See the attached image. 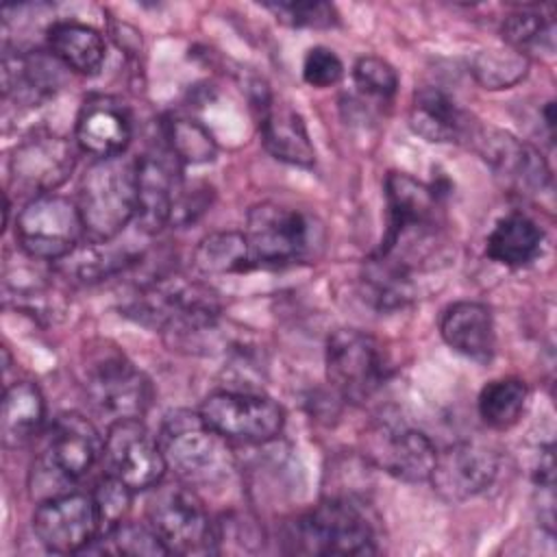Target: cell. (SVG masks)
Instances as JSON below:
<instances>
[{
    "mask_svg": "<svg viewBox=\"0 0 557 557\" xmlns=\"http://www.w3.org/2000/svg\"><path fill=\"white\" fill-rule=\"evenodd\" d=\"M124 311L139 324L187 344L191 337L215 331L222 307L209 285L181 274H163L141 283L124 302Z\"/></svg>",
    "mask_w": 557,
    "mask_h": 557,
    "instance_id": "obj_1",
    "label": "cell"
},
{
    "mask_svg": "<svg viewBox=\"0 0 557 557\" xmlns=\"http://www.w3.org/2000/svg\"><path fill=\"white\" fill-rule=\"evenodd\" d=\"M76 205L87 239H115L137 213V159H96L81 178Z\"/></svg>",
    "mask_w": 557,
    "mask_h": 557,
    "instance_id": "obj_2",
    "label": "cell"
},
{
    "mask_svg": "<svg viewBox=\"0 0 557 557\" xmlns=\"http://www.w3.org/2000/svg\"><path fill=\"white\" fill-rule=\"evenodd\" d=\"M157 442L165 466L189 487L213 485L233 470L228 440L213 431L200 413L172 411L165 416Z\"/></svg>",
    "mask_w": 557,
    "mask_h": 557,
    "instance_id": "obj_3",
    "label": "cell"
},
{
    "mask_svg": "<svg viewBox=\"0 0 557 557\" xmlns=\"http://www.w3.org/2000/svg\"><path fill=\"white\" fill-rule=\"evenodd\" d=\"M387 231L379 255L396 259L413 270L411 257L426 252L429 239L440 224V191L405 172H389L385 178Z\"/></svg>",
    "mask_w": 557,
    "mask_h": 557,
    "instance_id": "obj_4",
    "label": "cell"
},
{
    "mask_svg": "<svg viewBox=\"0 0 557 557\" xmlns=\"http://www.w3.org/2000/svg\"><path fill=\"white\" fill-rule=\"evenodd\" d=\"M289 550L305 555H372L376 553L374 529L352 498L326 496L313 509L298 516L287 540Z\"/></svg>",
    "mask_w": 557,
    "mask_h": 557,
    "instance_id": "obj_5",
    "label": "cell"
},
{
    "mask_svg": "<svg viewBox=\"0 0 557 557\" xmlns=\"http://www.w3.org/2000/svg\"><path fill=\"white\" fill-rule=\"evenodd\" d=\"M244 237L252 268H278L309 259L320 244V228L300 209L259 202L246 215Z\"/></svg>",
    "mask_w": 557,
    "mask_h": 557,
    "instance_id": "obj_6",
    "label": "cell"
},
{
    "mask_svg": "<svg viewBox=\"0 0 557 557\" xmlns=\"http://www.w3.org/2000/svg\"><path fill=\"white\" fill-rule=\"evenodd\" d=\"M148 524L154 529L168 553H215V522L205 503L183 481L157 483L148 498Z\"/></svg>",
    "mask_w": 557,
    "mask_h": 557,
    "instance_id": "obj_7",
    "label": "cell"
},
{
    "mask_svg": "<svg viewBox=\"0 0 557 557\" xmlns=\"http://www.w3.org/2000/svg\"><path fill=\"white\" fill-rule=\"evenodd\" d=\"M326 379L331 387L348 403H366L372 398L389 374V363L376 337L339 329L326 342Z\"/></svg>",
    "mask_w": 557,
    "mask_h": 557,
    "instance_id": "obj_8",
    "label": "cell"
},
{
    "mask_svg": "<svg viewBox=\"0 0 557 557\" xmlns=\"http://www.w3.org/2000/svg\"><path fill=\"white\" fill-rule=\"evenodd\" d=\"M83 387L89 405L107 416L109 424L128 418L141 420L152 403L148 376L115 350L98 352L87 361Z\"/></svg>",
    "mask_w": 557,
    "mask_h": 557,
    "instance_id": "obj_9",
    "label": "cell"
},
{
    "mask_svg": "<svg viewBox=\"0 0 557 557\" xmlns=\"http://www.w3.org/2000/svg\"><path fill=\"white\" fill-rule=\"evenodd\" d=\"M83 237L78 205L57 194L30 198L15 220V239L30 259L61 261Z\"/></svg>",
    "mask_w": 557,
    "mask_h": 557,
    "instance_id": "obj_10",
    "label": "cell"
},
{
    "mask_svg": "<svg viewBox=\"0 0 557 557\" xmlns=\"http://www.w3.org/2000/svg\"><path fill=\"white\" fill-rule=\"evenodd\" d=\"M198 413L222 437L242 444L272 442L285 424V413L276 400L250 392H213L202 400Z\"/></svg>",
    "mask_w": 557,
    "mask_h": 557,
    "instance_id": "obj_11",
    "label": "cell"
},
{
    "mask_svg": "<svg viewBox=\"0 0 557 557\" xmlns=\"http://www.w3.org/2000/svg\"><path fill=\"white\" fill-rule=\"evenodd\" d=\"M104 461L109 474L120 479L133 492L152 490L168 470L159 442L141 420H115L104 435Z\"/></svg>",
    "mask_w": 557,
    "mask_h": 557,
    "instance_id": "obj_12",
    "label": "cell"
},
{
    "mask_svg": "<svg viewBox=\"0 0 557 557\" xmlns=\"http://www.w3.org/2000/svg\"><path fill=\"white\" fill-rule=\"evenodd\" d=\"M468 137L507 189L520 196H531L542 194L550 185V170L531 144L505 131L485 126L472 128Z\"/></svg>",
    "mask_w": 557,
    "mask_h": 557,
    "instance_id": "obj_13",
    "label": "cell"
},
{
    "mask_svg": "<svg viewBox=\"0 0 557 557\" xmlns=\"http://www.w3.org/2000/svg\"><path fill=\"white\" fill-rule=\"evenodd\" d=\"M33 531L50 553H78L100 535V520L91 496L63 492L44 498L33 513Z\"/></svg>",
    "mask_w": 557,
    "mask_h": 557,
    "instance_id": "obj_14",
    "label": "cell"
},
{
    "mask_svg": "<svg viewBox=\"0 0 557 557\" xmlns=\"http://www.w3.org/2000/svg\"><path fill=\"white\" fill-rule=\"evenodd\" d=\"M74 165L76 150L65 137L37 133L13 148L9 161L11 185L28 198L46 196L67 181Z\"/></svg>",
    "mask_w": 557,
    "mask_h": 557,
    "instance_id": "obj_15",
    "label": "cell"
},
{
    "mask_svg": "<svg viewBox=\"0 0 557 557\" xmlns=\"http://www.w3.org/2000/svg\"><path fill=\"white\" fill-rule=\"evenodd\" d=\"M104 453V440L100 437L94 422L76 411H67L54 418L44 457L39 459L41 476L35 479L37 485L44 481H74L83 476Z\"/></svg>",
    "mask_w": 557,
    "mask_h": 557,
    "instance_id": "obj_16",
    "label": "cell"
},
{
    "mask_svg": "<svg viewBox=\"0 0 557 557\" xmlns=\"http://www.w3.org/2000/svg\"><path fill=\"white\" fill-rule=\"evenodd\" d=\"M498 474V457L479 442H457L437 453L431 472L433 490L448 503L485 492Z\"/></svg>",
    "mask_w": 557,
    "mask_h": 557,
    "instance_id": "obj_17",
    "label": "cell"
},
{
    "mask_svg": "<svg viewBox=\"0 0 557 557\" xmlns=\"http://www.w3.org/2000/svg\"><path fill=\"white\" fill-rule=\"evenodd\" d=\"M178 161L172 152L154 150L137 157V213L135 222L144 233H157L170 224L172 205L181 185Z\"/></svg>",
    "mask_w": 557,
    "mask_h": 557,
    "instance_id": "obj_18",
    "label": "cell"
},
{
    "mask_svg": "<svg viewBox=\"0 0 557 557\" xmlns=\"http://www.w3.org/2000/svg\"><path fill=\"white\" fill-rule=\"evenodd\" d=\"M133 137L128 109L113 96H91L83 102L74 139L78 148L96 159L122 157Z\"/></svg>",
    "mask_w": 557,
    "mask_h": 557,
    "instance_id": "obj_19",
    "label": "cell"
},
{
    "mask_svg": "<svg viewBox=\"0 0 557 557\" xmlns=\"http://www.w3.org/2000/svg\"><path fill=\"white\" fill-rule=\"evenodd\" d=\"M67 70L52 52L44 50H15L2 57V91L7 100L20 107H39L52 98Z\"/></svg>",
    "mask_w": 557,
    "mask_h": 557,
    "instance_id": "obj_20",
    "label": "cell"
},
{
    "mask_svg": "<svg viewBox=\"0 0 557 557\" xmlns=\"http://www.w3.org/2000/svg\"><path fill=\"white\" fill-rule=\"evenodd\" d=\"M370 450L376 466L407 483L429 481L437 457L433 442L422 431L409 426H385L376 431Z\"/></svg>",
    "mask_w": 557,
    "mask_h": 557,
    "instance_id": "obj_21",
    "label": "cell"
},
{
    "mask_svg": "<svg viewBox=\"0 0 557 557\" xmlns=\"http://www.w3.org/2000/svg\"><path fill=\"white\" fill-rule=\"evenodd\" d=\"M259 128L265 150L289 165L311 168L315 148L311 144L302 115L287 102L265 94L259 100Z\"/></svg>",
    "mask_w": 557,
    "mask_h": 557,
    "instance_id": "obj_22",
    "label": "cell"
},
{
    "mask_svg": "<svg viewBox=\"0 0 557 557\" xmlns=\"http://www.w3.org/2000/svg\"><path fill=\"white\" fill-rule=\"evenodd\" d=\"M440 333L455 352L476 363H487L494 357V320L483 302L459 300L448 305L440 318Z\"/></svg>",
    "mask_w": 557,
    "mask_h": 557,
    "instance_id": "obj_23",
    "label": "cell"
},
{
    "mask_svg": "<svg viewBox=\"0 0 557 557\" xmlns=\"http://www.w3.org/2000/svg\"><path fill=\"white\" fill-rule=\"evenodd\" d=\"M409 126L416 135L433 144L466 139L472 131L468 115L440 87H422L416 91L409 111Z\"/></svg>",
    "mask_w": 557,
    "mask_h": 557,
    "instance_id": "obj_24",
    "label": "cell"
},
{
    "mask_svg": "<svg viewBox=\"0 0 557 557\" xmlns=\"http://www.w3.org/2000/svg\"><path fill=\"white\" fill-rule=\"evenodd\" d=\"M48 52H52L67 70L94 76L104 63V39L102 35L81 22H54L48 28Z\"/></svg>",
    "mask_w": 557,
    "mask_h": 557,
    "instance_id": "obj_25",
    "label": "cell"
},
{
    "mask_svg": "<svg viewBox=\"0 0 557 557\" xmlns=\"http://www.w3.org/2000/svg\"><path fill=\"white\" fill-rule=\"evenodd\" d=\"M542 228L524 213L503 215L485 239V255L507 268L531 263L542 250Z\"/></svg>",
    "mask_w": 557,
    "mask_h": 557,
    "instance_id": "obj_26",
    "label": "cell"
},
{
    "mask_svg": "<svg viewBox=\"0 0 557 557\" xmlns=\"http://www.w3.org/2000/svg\"><path fill=\"white\" fill-rule=\"evenodd\" d=\"M46 403L39 387L30 381H17L4 389L0 435L7 448H20L30 442L44 424Z\"/></svg>",
    "mask_w": 557,
    "mask_h": 557,
    "instance_id": "obj_27",
    "label": "cell"
},
{
    "mask_svg": "<svg viewBox=\"0 0 557 557\" xmlns=\"http://www.w3.org/2000/svg\"><path fill=\"white\" fill-rule=\"evenodd\" d=\"M361 283L366 294L363 298L383 311L400 309L413 298L411 270L405 263L379 252L363 263Z\"/></svg>",
    "mask_w": 557,
    "mask_h": 557,
    "instance_id": "obj_28",
    "label": "cell"
},
{
    "mask_svg": "<svg viewBox=\"0 0 557 557\" xmlns=\"http://www.w3.org/2000/svg\"><path fill=\"white\" fill-rule=\"evenodd\" d=\"M133 259L124 250H115L109 242H81L67 257L59 261V272L78 283H98L122 272Z\"/></svg>",
    "mask_w": 557,
    "mask_h": 557,
    "instance_id": "obj_29",
    "label": "cell"
},
{
    "mask_svg": "<svg viewBox=\"0 0 557 557\" xmlns=\"http://www.w3.org/2000/svg\"><path fill=\"white\" fill-rule=\"evenodd\" d=\"M548 7H524L516 9L503 20L500 35L505 39V46L522 52L529 57V52H553L555 48V22L553 13H544Z\"/></svg>",
    "mask_w": 557,
    "mask_h": 557,
    "instance_id": "obj_30",
    "label": "cell"
},
{
    "mask_svg": "<svg viewBox=\"0 0 557 557\" xmlns=\"http://www.w3.org/2000/svg\"><path fill=\"white\" fill-rule=\"evenodd\" d=\"M527 398H529V389L524 381L516 376L494 379L487 385H483V389L479 392V400H476L479 416L487 426L505 431L520 420Z\"/></svg>",
    "mask_w": 557,
    "mask_h": 557,
    "instance_id": "obj_31",
    "label": "cell"
},
{
    "mask_svg": "<svg viewBox=\"0 0 557 557\" xmlns=\"http://www.w3.org/2000/svg\"><path fill=\"white\" fill-rule=\"evenodd\" d=\"M194 263L202 274H235L252 270L246 237L235 231L202 237L194 250Z\"/></svg>",
    "mask_w": 557,
    "mask_h": 557,
    "instance_id": "obj_32",
    "label": "cell"
},
{
    "mask_svg": "<svg viewBox=\"0 0 557 557\" xmlns=\"http://www.w3.org/2000/svg\"><path fill=\"white\" fill-rule=\"evenodd\" d=\"M470 72L483 89H509L529 72V57L505 46L479 50L470 61Z\"/></svg>",
    "mask_w": 557,
    "mask_h": 557,
    "instance_id": "obj_33",
    "label": "cell"
},
{
    "mask_svg": "<svg viewBox=\"0 0 557 557\" xmlns=\"http://www.w3.org/2000/svg\"><path fill=\"white\" fill-rule=\"evenodd\" d=\"M165 144L178 163L200 165L218 154V144L207 126L191 117H172L163 126Z\"/></svg>",
    "mask_w": 557,
    "mask_h": 557,
    "instance_id": "obj_34",
    "label": "cell"
},
{
    "mask_svg": "<svg viewBox=\"0 0 557 557\" xmlns=\"http://www.w3.org/2000/svg\"><path fill=\"white\" fill-rule=\"evenodd\" d=\"M96 542L107 544L104 550L122 555H170L150 524H137L128 520L100 535Z\"/></svg>",
    "mask_w": 557,
    "mask_h": 557,
    "instance_id": "obj_35",
    "label": "cell"
},
{
    "mask_svg": "<svg viewBox=\"0 0 557 557\" xmlns=\"http://www.w3.org/2000/svg\"><path fill=\"white\" fill-rule=\"evenodd\" d=\"M131 496H133V490L128 485H124L120 479H115L113 474H107L96 485L91 498L96 503V511H98V520H100V535H104L107 531H111L113 527H117L120 522L126 520V513L131 507Z\"/></svg>",
    "mask_w": 557,
    "mask_h": 557,
    "instance_id": "obj_36",
    "label": "cell"
},
{
    "mask_svg": "<svg viewBox=\"0 0 557 557\" xmlns=\"http://www.w3.org/2000/svg\"><path fill=\"white\" fill-rule=\"evenodd\" d=\"M352 78H355V85L357 89L363 94V96H370V98H376V100H392L396 89H398V74L396 70L383 61L381 57H361L357 63H355V70H352Z\"/></svg>",
    "mask_w": 557,
    "mask_h": 557,
    "instance_id": "obj_37",
    "label": "cell"
},
{
    "mask_svg": "<svg viewBox=\"0 0 557 557\" xmlns=\"http://www.w3.org/2000/svg\"><path fill=\"white\" fill-rule=\"evenodd\" d=\"M265 9L294 28H331L337 24V13L329 2H268Z\"/></svg>",
    "mask_w": 557,
    "mask_h": 557,
    "instance_id": "obj_38",
    "label": "cell"
},
{
    "mask_svg": "<svg viewBox=\"0 0 557 557\" xmlns=\"http://www.w3.org/2000/svg\"><path fill=\"white\" fill-rule=\"evenodd\" d=\"M344 76V63L342 59L324 46H313L307 50L302 61V78L307 85L324 89L333 87Z\"/></svg>",
    "mask_w": 557,
    "mask_h": 557,
    "instance_id": "obj_39",
    "label": "cell"
},
{
    "mask_svg": "<svg viewBox=\"0 0 557 557\" xmlns=\"http://www.w3.org/2000/svg\"><path fill=\"white\" fill-rule=\"evenodd\" d=\"M211 198H213V191L205 183L187 185L185 181H181L174 205H172L170 224H174V226L194 224L209 209Z\"/></svg>",
    "mask_w": 557,
    "mask_h": 557,
    "instance_id": "obj_40",
    "label": "cell"
}]
</instances>
